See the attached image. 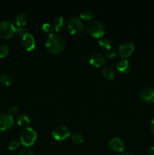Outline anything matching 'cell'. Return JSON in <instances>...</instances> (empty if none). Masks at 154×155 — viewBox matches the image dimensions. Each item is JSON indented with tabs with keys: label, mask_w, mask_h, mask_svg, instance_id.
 Wrapping results in <instances>:
<instances>
[{
	"label": "cell",
	"mask_w": 154,
	"mask_h": 155,
	"mask_svg": "<svg viewBox=\"0 0 154 155\" xmlns=\"http://www.w3.org/2000/svg\"><path fill=\"white\" fill-rule=\"evenodd\" d=\"M79 16L82 19L85 20V21H89V20L92 19L94 16L93 12L89 9H85V10L82 11L79 14Z\"/></svg>",
	"instance_id": "d6986e66"
},
{
	"label": "cell",
	"mask_w": 154,
	"mask_h": 155,
	"mask_svg": "<svg viewBox=\"0 0 154 155\" xmlns=\"http://www.w3.org/2000/svg\"><path fill=\"white\" fill-rule=\"evenodd\" d=\"M41 29H42V31L45 34H48V36L50 34H51V33H53V30H53L52 25L51 24H49V23H44L42 25Z\"/></svg>",
	"instance_id": "7402d4cb"
},
{
	"label": "cell",
	"mask_w": 154,
	"mask_h": 155,
	"mask_svg": "<svg viewBox=\"0 0 154 155\" xmlns=\"http://www.w3.org/2000/svg\"><path fill=\"white\" fill-rule=\"evenodd\" d=\"M140 96L146 103H152L154 101V89L150 86H145L140 90Z\"/></svg>",
	"instance_id": "30bf717a"
},
{
	"label": "cell",
	"mask_w": 154,
	"mask_h": 155,
	"mask_svg": "<svg viewBox=\"0 0 154 155\" xmlns=\"http://www.w3.org/2000/svg\"><path fill=\"white\" fill-rule=\"evenodd\" d=\"M134 50V45L131 42H124L121 44L118 48V52L120 57L125 58L128 57L133 53Z\"/></svg>",
	"instance_id": "ba28073f"
},
{
	"label": "cell",
	"mask_w": 154,
	"mask_h": 155,
	"mask_svg": "<svg viewBox=\"0 0 154 155\" xmlns=\"http://www.w3.org/2000/svg\"><path fill=\"white\" fill-rule=\"evenodd\" d=\"M150 130H151V133L154 135V119L152 120V122L150 124Z\"/></svg>",
	"instance_id": "f546056e"
},
{
	"label": "cell",
	"mask_w": 154,
	"mask_h": 155,
	"mask_svg": "<svg viewBox=\"0 0 154 155\" xmlns=\"http://www.w3.org/2000/svg\"><path fill=\"white\" fill-rule=\"evenodd\" d=\"M14 121L11 116L6 114H0V130L8 131L13 128Z\"/></svg>",
	"instance_id": "52a82bcc"
},
{
	"label": "cell",
	"mask_w": 154,
	"mask_h": 155,
	"mask_svg": "<svg viewBox=\"0 0 154 155\" xmlns=\"http://www.w3.org/2000/svg\"><path fill=\"white\" fill-rule=\"evenodd\" d=\"M88 61L92 66L100 68L105 64L106 58L100 53H94L89 57Z\"/></svg>",
	"instance_id": "7c38bea8"
},
{
	"label": "cell",
	"mask_w": 154,
	"mask_h": 155,
	"mask_svg": "<svg viewBox=\"0 0 154 155\" xmlns=\"http://www.w3.org/2000/svg\"><path fill=\"white\" fill-rule=\"evenodd\" d=\"M28 21L27 15L24 12L19 13L15 18V24L18 27H24Z\"/></svg>",
	"instance_id": "9a60e30c"
},
{
	"label": "cell",
	"mask_w": 154,
	"mask_h": 155,
	"mask_svg": "<svg viewBox=\"0 0 154 155\" xmlns=\"http://www.w3.org/2000/svg\"><path fill=\"white\" fill-rule=\"evenodd\" d=\"M67 28L71 34L79 35L84 30V24L78 17H72L67 22Z\"/></svg>",
	"instance_id": "5b68a950"
},
{
	"label": "cell",
	"mask_w": 154,
	"mask_h": 155,
	"mask_svg": "<svg viewBox=\"0 0 154 155\" xmlns=\"http://www.w3.org/2000/svg\"><path fill=\"white\" fill-rule=\"evenodd\" d=\"M116 69L122 74H128L131 71V65L127 59H122L116 63Z\"/></svg>",
	"instance_id": "4fadbf2b"
},
{
	"label": "cell",
	"mask_w": 154,
	"mask_h": 155,
	"mask_svg": "<svg viewBox=\"0 0 154 155\" xmlns=\"http://www.w3.org/2000/svg\"><path fill=\"white\" fill-rule=\"evenodd\" d=\"M146 155H154V146L150 147L146 151Z\"/></svg>",
	"instance_id": "f1b7e54d"
},
{
	"label": "cell",
	"mask_w": 154,
	"mask_h": 155,
	"mask_svg": "<svg viewBox=\"0 0 154 155\" xmlns=\"http://www.w3.org/2000/svg\"><path fill=\"white\" fill-rule=\"evenodd\" d=\"M29 32L27 31V29L25 27H18V28H16V34L19 36L20 39H22L25 35H27Z\"/></svg>",
	"instance_id": "d4e9b609"
},
{
	"label": "cell",
	"mask_w": 154,
	"mask_h": 155,
	"mask_svg": "<svg viewBox=\"0 0 154 155\" xmlns=\"http://www.w3.org/2000/svg\"><path fill=\"white\" fill-rule=\"evenodd\" d=\"M21 144V142H19L17 139H12L8 143V149L11 151H15L19 148Z\"/></svg>",
	"instance_id": "cb8c5ba5"
},
{
	"label": "cell",
	"mask_w": 154,
	"mask_h": 155,
	"mask_svg": "<svg viewBox=\"0 0 154 155\" xmlns=\"http://www.w3.org/2000/svg\"><path fill=\"white\" fill-rule=\"evenodd\" d=\"M17 123L19 126L21 127H27L29 126V124L31 122V119L29 116H27V114H21L18 115L17 117Z\"/></svg>",
	"instance_id": "2e32d148"
},
{
	"label": "cell",
	"mask_w": 154,
	"mask_h": 155,
	"mask_svg": "<svg viewBox=\"0 0 154 155\" xmlns=\"http://www.w3.org/2000/svg\"><path fill=\"white\" fill-rule=\"evenodd\" d=\"M120 155H134L133 153L129 152V151H125V152H122Z\"/></svg>",
	"instance_id": "4dcf8cb0"
},
{
	"label": "cell",
	"mask_w": 154,
	"mask_h": 155,
	"mask_svg": "<svg viewBox=\"0 0 154 155\" xmlns=\"http://www.w3.org/2000/svg\"><path fill=\"white\" fill-rule=\"evenodd\" d=\"M9 53V47L6 44H0V58L6 57Z\"/></svg>",
	"instance_id": "603a6c76"
},
{
	"label": "cell",
	"mask_w": 154,
	"mask_h": 155,
	"mask_svg": "<svg viewBox=\"0 0 154 155\" xmlns=\"http://www.w3.org/2000/svg\"><path fill=\"white\" fill-rule=\"evenodd\" d=\"M99 45L104 49L110 50L112 48V42L108 38H101L99 40Z\"/></svg>",
	"instance_id": "ac0fdd59"
},
{
	"label": "cell",
	"mask_w": 154,
	"mask_h": 155,
	"mask_svg": "<svg viewBox=\"0 0 154 155\" xmlns=\"http://www.w3.org/2000/svg\"><path fill=\"white\" fill-rule=\"evenodd\" d=\"M51 25H52L53 30H55V31L57 32L60 31V30H61L65 26L64 18L62 16L56 17V18L53 20Z\"/></svg>",
	"instance_id": "5bb4252c"
},
{
	"label": "cell",
	"mask_w": 154,
	"mask_h": 155,
	"mask_svg": "<svg viewBox=\"0 0 154 155\" xmlns=\"http://www.w3.org/2000/svg\"><path fill=\"white\" fill-rule=\"evenodd\" d=\"M66 41L61 34L53 33L48 36L45 42V46L49 52L52 54H59L65 48Z\"/></svg>",
	"instance_id": "6da1fadb"
},
{
	"label": "cell",
	"mask_w": 154,
	"mask_h": 155,
	"mask_svg": "<svg viewBox=\"0 0 154 155\" xmlns=\"http://www.w3.org/2000/svg\"><path fill=\"white\" fill-rule=\"evenodd\" d=\"M70 136V130L65 126L57 127L52 131V136L57 141H63Z\"/></svg>",
	"instance_id": "8992f818"
},
{
	"label": "cell",
	"mask_w": 154,
	"mask_h": 155,
	"mask_svg": "<svg viewBox=\"0 0 154 155\" xmlns=\"http://www.w3.org/2000/svg\"><path fill=\"white\" fill-rule=\"evenodd\" d=\"M21 45L27 51H33L36 47V40L31 33H28L21 39Z\"/></svg>",
	"instance_id": "9c48e42d"
},
{
	"label": "cell",
	"mask_w": 154,
	"mask_h": 155,
	"mask_svg": "<svg viewBox=\"0 0 154 155\" xmlns=\"http://www.w3.org/2000/svg\"><path fill=\"white\" fill-rule=\"evenodd\" d=\"M16 33L13 22L6 20L0 23V37L4 39H11Z\"/></svg>",
	"instance_id": "277c9868"
},
{
	"label": "cell",
	"mask_w": 154,
	"mask_h": 155,
	"mask_svg": "<svg viewBox=\"0 0 154 155\" xmlns=\"http://www.w3.org/2000/svg\"><path fill=\"white\" fill-rule=\"evenodd\" d=\"M106 55H107V57L109 58H113L116 57V52L115 51H112V50H110V51H109L106 54Z\"/></svg>",
	"instance_id": "83f0119b"
},
{
	"label": "cell",
	"mask_w": 154,
	"mask_h": 155,
	"mask_svg": "<svg viewBox=\"0 0 154 155\" xmlns=\"http://www.w3.org/2000/svg\"><path fill=\"white\" fill-rule=\"evenodd\" d=\"M37 139L36 132L31 127H25L22 130L20 136V142L24 147H30L34 145Z\"/></svg>",
	"instance_id": "7a4b0ae2"
},
{
	"label": "cell",
	"mask_w": 154,
	"mask_h": 155,
	"mask_svg": "<svg viewBox=\"0 0 154 155\" xmlns=\"http://www.w3.org/2000/svg\"><path fill=\"white\" fill-rule=\"evenodd\" d=\"M19 155H34L33 152L30 148L28 147H23L21 150H20Z\"/></svg>",
	"instance_id": "4316f807"
},
{
	"label": "cell",
	"mask_w": 154,
	"mask_h": 155,
	"mask_svg": "<svg viewBox=\"0 0 154 155\" xmlns=\"http://www.w3.org/2000/svg\"><path fill=\"white\" fill-rule=\"evenodd\" d=\"M109 146L110 149L116 152H122L125 149V143L123 141L118 137H113L109 141Z\"/></svg>",
	"instance_id": "8fae6325"
},
{
	"label": "cell",
	"mask_w": 154,
	"mask_h": 155,
	"mask_svg": "<svg viewBox=\"0 0 154 155\" xmlns=\"http://www.w3.org/2000/svg\"><path fill=\"white\" fill-rule=\"evenodd\" d=\"M71 139L72 142L76 144H81L84 142V136L80 133H74L71 136Z\"/></svg>",
	"instance_id": "44dd1931"
},
{
	"label": "cell",
	"mask_w": 154,
	"mask_h": 155,
	"mask_svg": "<svg viewBox=\"0 0 154 155\" xmlns=\"http://www.w3.org/2000/svg\"><path fill=\"white\" fill-rule=\"evenodd\" d=\"M13 83V78L10 74H2L0 75V83L3 86H8Z\"/></svg>",
	"instance_id": "e0dca14e"
},
{
	"label": "cell",
	"mask_w": 154,
	"mask_h": 155,
	"mask_svg": "<svg viewBox=\"0 0 154 155\" xmlns=\"http://www.w3.org/2000/svg\"><path fill=\"white\" fill-rule=\"evenodd\" d=\"M87 31L89 34L93 37L100 39L102 38L105 33V27L104 24L99 21H91L88 24H87Z\"/></svg>",
	"instance_id": "3957f363"
},
{
	"label": "cell",
	"mask_w": 154,
	"mask_h": 155,
	"mask_svg": "<svg viewBox=\"0 0 154 155\" xmlns=\"http://www.w3.org/2000/svg\"><path fill=\"white\" fill-rule=\"evenodd\" d=\"M18 110H18V107H17V106L11 105L8 107V114L10 115V116H11L12 117H13L14 116L18 114Z\"/></svg>",
	"instance_id": "484cf974"
},
{
	"label": "cell",
	"mask_w": 154,
	"mask_h": 155,
	"mask_svg": "<svg viewBox=\"0 0 154 155\" xmlns=\"http://www.w3.org/2000/svg\"><path fill=\"white\" fill-rule=\"evenodd\" d=\"M103 75L105 77L106 79L109 80H112L113 78H114V71H113V69H111L110 68H108V67H106V68H104L103 70Z\"/></svg>",
	"instance_id": "ffe728a7"
}]
</instances>
